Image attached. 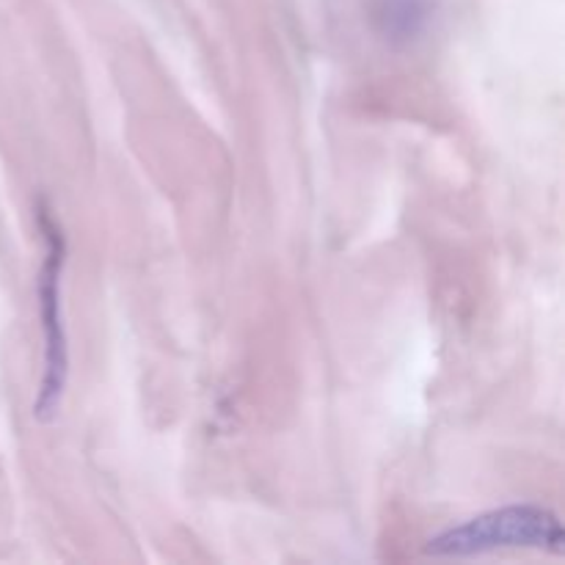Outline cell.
<instances>
[{
	"mask_svg": "<svg viewBox=\"0 0 565 565\" xmlns=\"http://www.w3.org/2000/svg\"><path fill=\"white\" fill-rule=\"evenodd\" d=\"M505 550H535L563 555L561 516L544 505H505L447 527L428 541L434 557H475Z\"/></svg>",
	"mask_w": 565,
	"mask_h": 565,
	"instance_id": "obj_1",
	"label": "cell"
},
{
	"mask_svg": "<svg viewBox=\"0 0 565 565\" xmlns=\"http://www.w3.org/2000/svg\"><path fill=\"white\" fill-rule=\"evenodd\" d=\"M36 224L44 237V259L36 279L39 320L44 337V373L39 384L33 417L50 423L58 414L66 381H70V342H66L64 312H61V270L66 263V237L47 202L36 204Z\"/></svg>",
	"mask_w": 565,
	"mask_h": 565,
	"instance_id": "obj_2",
	"label": "cell"
},
{
	"mask_svg": "<svg viewBox=\"0 0 565 565\" xmlns=\"http://www.w3.org/2000/svg\"><path fill=\"white\" fill-rule=\"evenodd\" d=\"M441 0H370L367 17L375 36L392 50L417 47L439 20Z\"/></svg>",
	"mask_w": 565,
	"mask_h": 565,
	"instance_id": "obj_3",
	"label": "cell"
}]
</instances>
